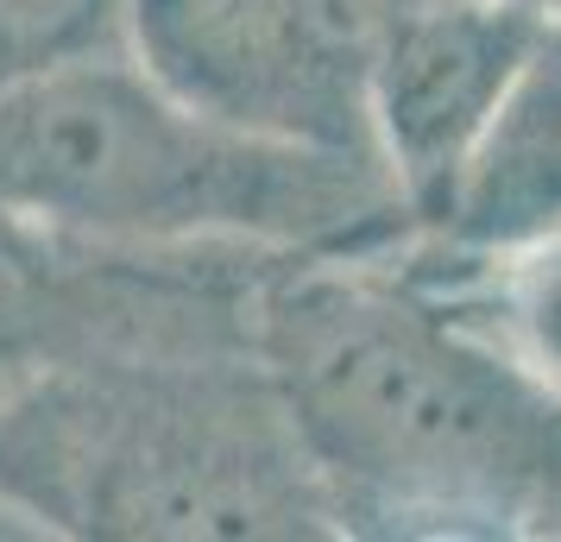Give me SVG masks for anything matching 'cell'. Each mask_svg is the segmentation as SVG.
I'll use <instances>...</instances> for the list:
<instances>
[{"mask_svg":"<svg viewBox=\"0 0 561 542\" xmlns=\"http://www.w3.org/2000/svg\"><path fill=\"white\" fill-rule=\"evenodd\" d=\"M253 354L347 537L561 542V397L410 272L404 240L278 258Z\"/></svg>","mask_w":561,"mask_h":542,"instance_id":"obj_1","label":"cell"},{"mask_svg":"<svg viewBox=\"0 0 561 542\" xmlns=\"http://www.w3.org/2000/svg\"><path fill=\"white\" fill-rule=\"evenodd\" d=\"M0 203L146 246L379 253L416 233L373 152L233 127L133 57H57L0 95Z\"/></svg>","mask_w":561,"mask_h":542,"instance_id":"obj_2","label":"cell"},{"mask_svg":"<svg viewBox=\"0 0 561 542\" xmlns=\"http://www.w3.org/2000/svg\"><path fill=\"white\" fill-rule=\"evenodd\" d=\"M404 7L410 0H127V26L133 57L203 114L329 152H373V64Z\"/></svg>","mask_w":561,"mask_h":542,"instance_id":"obj_3","label":"cell"},{"mask_svg":"<svg viewBox=\"0 0 561 542\" xmlns=\"http://www.w3.org/2000/svg\"><path fill=\"white\" fill-rule=\"evenodd\" d=\"M556 13L517 0H410L373 64V152L416 233L442 221Z\"/></svg>","mask_w":561,"mask_h":542,"instance_id":"obj_4","label":"cell"},{"mask_svg":"<svg viewBox=\"0 0 561 542\" xmlns=\"http://www.w3.org/2000/svg\"><path fill=\"white\" fill-rule=\"evenodd\" d=\"M423 233L448 246H524L561 233V13L530 51L442 221Z\"/></svg>","mask_w":561,"mask_h":542,"instance_id":"obj_5","label":"cell"},{"mask_svg":"<svg viewBox=\"0 0 561 542\" xmlns=\"http://www.w3.org/2000/svg\"><path fill=\"white\" fill-rule=\"evenodd\" d=\"M404 265L561 397V233L524 246H448L410 233Z\"/></svg>","mask_w":561,"mask_h":542,"instance_id":"obj_6","label":"cell"},{"mask_svg":"<svg viewBox=\"0 0 561 542\" xmlns=\"http://www.w3.org/2000/svg\"><path fill=\"white\" fill-rule=\"evenodd\" d=\"M517 7H542V13H561V0H517Z\"/></svg>","mask_w":561,"mask_h":542,"instance_id":"obj_7","label":"cell"}]
</instances>
